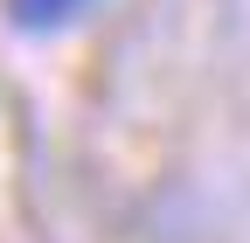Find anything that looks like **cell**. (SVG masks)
Wrapping results in <instances>:
<instances>
[{
    "label": "cell",
    "mask_w": 250,
    "mask_h": 243,
    "mask_svg": "<svg viewBox=\"0 0 250 243\" xmlns=\"http://www.w3.org/2000/svg\"><path fill=\"white\" fill-rule=\"evenodd\" d=\"M83 7H90V0H7L14 28H28V35H42V28H62V21H77Z\"/></svg>",
    "instance_id": "1"
}]
</instances>
